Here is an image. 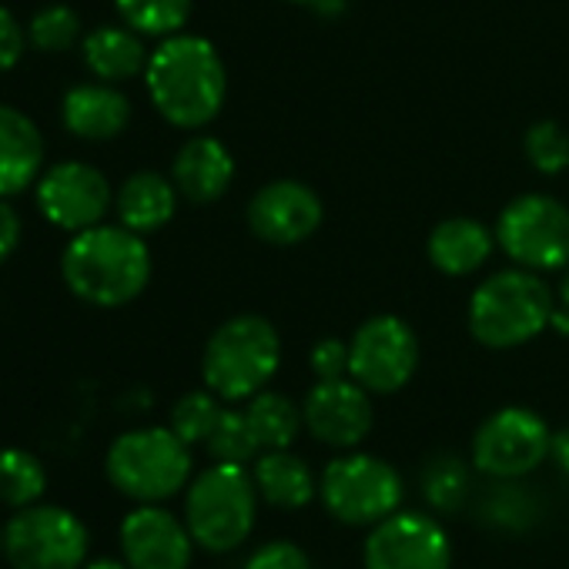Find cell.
<instances>
[{
	"instance_id": "13",
	"label": "cell",
	"mask_w": 569,
	"mask_h": 569,
	"mask_svg": "<svg viewBox=\"0 0 569 569\" xmlns=\"http://www.w3.org/2000/svg\"><path fill=\"white\" fill-rule=\"evenodd\" d=\"M449 536L422 512H392L366 539V569H449Z\"/></svg>"
},
{
	"instance_id": "25",
	"label": "cell",
	"mask_w": 569,
	"mask_h": 569,
	"mask_svg": "<svg viewBox=\"0 0 569 569\" xmlns=\"http://www.w3.org/2000/svg\"><path fill=\"white\" fill-rule=\"evenodd\" d=\"M48 489V472L44 462L18 446L0 449V502L24 509L34 506Z\"/></svg>"
},
{
	"instance_id": "12",
	"label": "cell",
	"mask_w": 569,
	"mask_h": 569,
	"mask_svg": "<svg viewBox=\"0 0 569 569\" xmlns=\"http://www.w3.org/2000/svg\"><path fill=\"white\" fill-rule=\"evenodd\" d=\"M114 204V191L108 178L88 161H61L51 164L38 178V208L41 214L71 234L94 228Z\"/></svg>"
},
{
	"instance_id": "36",
	"label": "cell",
	"mask_w": 569,
	"mask_h": 569,
	"mask_svg": "<svg viewBox=\"0 0 569 569\" xmlns=\"http://www.w3.org/2000/svg\"><path fill=\"white\" fill-rule=\"evenodd\" d=\"M84 569H131V566L128 562H118V559H94Z\"/></svg>"
},
{
	"instance_id": "29",
	"label": "cell",
	"mask_w": 569,
	"mask_h": 569,
	"mask_svg": "<svg viewBox=\"0 0 569 569\" xmlns=\"http://www.w3.org/2000/svg\"><path fill=\"white\" fill-rule=\"evenodd\" d=\"M218 416H221V406H218V396L211 389L208 392H188L171 409V429L188 446H198V442H208Z\"/></svg>"
},
{
	"instance_id": "33",
	"label": "cell",
	"mask_w": 569,
	"mask_h": 569,
	"mask_svg": "<svg viewBox=\"0 0 569 569\" xmlns=\"http://www.w3.org/2000/svg\"><path fill=\"white\" fill-rule=\"evenodd\" d=\"M24 44H28V31L4 4H0V71L18 68V61L24 58Z\"/></svg>"
},
{
	"instance_id": "24",
	"label": "cell",
	"mask_w": 569,
	"mask_h": 569,
	"mask_svg": "<svg viewBox=\"0 0 569 569\" xmlns=\"http://www.w3.org/2000/svg\"><path fill=\"white\" fill-rule=\"evenodd\" d=\"M261 449H289L302 429V412L299 406L289 399V396H281V392H258L251 396L248 409H244Z\"/></svg>"
},
{
	"instance_id": "5",
	"label": "cell",
	"mask_w": 569,
	"mask_h": 569,
	"mask_svg": "<svg viewBox=\"0 0 569 569\" xmlns=\"http://www.w3.org/2000/svg\"><path fill=\"white\" fill-rule=\"evenodd\" d=\"M111 486L134 502H161L191 479V446L168 426H144L118 436L104 456Z\"/></svg>"
},
{
	"instance_id": "17",
	"label": "cell",
	"mask_w": 569,
	"mask_h": 569,
	"mask_svg": "<svg viewBox=\"0 0 569 569\" xmlns=\"http://www.w3.org/2000/svg\"><path fill=\"white\" fill-rule=\"evenodd\" d=\"M61 121L81 141H111L128 128L131 101L108 81L78 84L61 101Z\"/></svg>"
},
{
	"instance_id": "2",
	"label": "cell",
	"mask_w": 569,
	"mask_h": 569,
	"mask_svg": "<svg viewBox=\"0 0 569 569\" xmlns=\"http://www.w3.org/2000/svg\"><path fill=\"white\" fill-rule=\"evenodd\" d=\"M144 84L151 104L168 124L194 131L218 118L228 74L211 41L194 34H171L148 58Z\"/></svg>"
},
{
	"instance_id": "6",
	"label": "cell",
	"mask_w": 569,
	"mask_h": 569,
	"mask_svg": "<svg viewBox=\"0 0 569 569\" xmlns=\"http://www.w3.org/2000/svg\"><path fill=\"white\" fill-rule=\"evenodd\" d=\"M258 509V486L244 466L214 462L211 469L198 472L184 496V526L191 539L208 552H231L238 549Z\"/></svg>"
},
{
	"instance_id": "16",
	"label": "cell",
	"mask_w": 569,
	"mask_h": 569,
	"mask_svg": "<svg viewBox=\"0 0 569 569\" xmlns=\"http://www.w3.org/2000/svg\"><path fill=\"white\" fill-rule=\"evenodd\" d=\"M309 432L336 449H352L372 432V399L356 379H326L319 382L302 406Z\"/></svg>"
},
{
	"instance_id": "39",
	"label": "cell",
	"mask_w": 569,
	"mask_h": 569,
	"mask_svg": "<svg viewBox=\"0 0 569 569\" xmlns=\"http://www.w3.org/2000/svg\"><path fill=\"white\" fill-rule=\"evenodd\" d=\"M0 552H4V529H0Z\"/></svg>"
},
{
	"instance_id": "22",
	"label": "cell",
	"mask_w": 569,
	"mask_h": 569,
	"mask_svg": "<svg viewBox=\"0 0 569 569\" xmlns=\"http://www.w3.org/2000/svg\"><path fill=\"white\" fill-rule=\"evenodd\" d=\"M148 51L144 41L134 28L128 24H104L84 38V64L98 81L118 84L148 68Z\"/></svg>"
},
{
	"instance_id": "26",
	"label": "cell",
	"mask_w": 569,
	"mask_h": 569,
	"mask_svg": "<svg viewBox=\"0 0 569 569\" xmlns=\"http://www.w3.org/2000/svg\"><path fill=\"white\" fill-rule=\"evenodd\" d=\"M114 8L144 38H171L191 18V0H114Z\"/></svg>"
},
{
	"instance_id": "15",
	"label": "cell",
	"mask_w": 569,
	"mask_h": 569,
	"mask_svg": "<svg viewBox=\"0 0 569 569\" xmlns=\"http://www.w3.org/2000/svg\"><path fill=\"white\" fill-rule=\"evenodd\" d=\"M191 546L188 526L158 502H138L121 519V552L131 569H188Z\"/></svg>"
},
{
	"instance_id": "30",
	"label": "cell",
	"mask_w": 569,
	"mask_h": 569,
	"mask_svg": "<svg viewBox=\"0 0 569 569\" xmlns=\"http://www.w3.org/2000/svg\"><path fill=\"white\" fill-rule=\"evenodd\" d=\"M526 158L542 174H559L569 168V134L552 124L539 121L526 131Z\"/></svg>"
},
{
	"instance_id": "4",
	"label": "cell",
	"mask_w": 569,
	"mask_h": 569,
	"mask_svg": "<svg viewBox=\"0 0 569 569\" xmlns=\"http://www.w3.org/2000/svg\"><path fill=\"white\" fill-rule=\"evenodd\" d=\"M278 362L281 339L274 326L261 316H234L211 332L201 356V376L218 399L241 402L268 386Z\"/></svg>"
},
{
	"instance_id": "11",
	"label": "cell",
	"mask_w": 569,
	"mask_h": 569,
	"mask_svg": "<svg viewBox=\"0 0 569 569\" xmlns=\"http://www.w3.org/2000/svg\"><path fill=\"white\" fill-rule=\"evenodd\" d=\"M549 439L552 432L532 409L509 406L492 412L479 426L472 439V462L479 472L516 479L532 472L542 459H549Z\"/></svg>"
},
{
	"instance_id": "3",
	"label": "cell",
	"mask_w": 569,
	"mask_h": 569,
	"mask_svg": "<svg viewBox=\"0 0 569 569\" xmlns=\"http://www.w3.org/2000/svg\"><path fill=\"white\" fill-rule=\"evenodd\" d=\"M549 284L529 268L489 274L469 302V332L486 349H516L552 322Z\"/></svg>"
},
{
	"instance_id": "19",
	"label": "cell",
	"mask_w": 569,
	"mask_h": 569,
	"mask_svg": "<svg viewBox=\"0 0 569 569\" xmlns=\"http://www.w3.org/2000/svg\"><path fill=\"white\" fill-rule=\"evenodd\" d=\"M44 171V138L38 124L11 108L0 104V198H14L28 191Z\"/></svg>"
},
{
	"instance_id": "21",
	"label": "cell",
	"mask_w": 569,
	"mask_h": 569,
	"mask_svg": "<svg viewBox=\"0 0 569 569\" xmlns=\"http://www.w3.org/2000/svg\"><path fill=\"white\" fill-rule=\"evenodd\" d=\"M492 254V231L476 218H446L429 234V258L442 274H472Z\"/></svg>"
},
{
	"instance_id": "1",
	"label": "cell",
	"mask_w": 569,
	"mask_h": 569,
	"mask_svg": "<svg viewBox=\"0 0 569 569\" xmlns=\"http://www.w3.org/2000/svg\"><path fill=\"white\" fill-rule=\"evenodd\" d=\"M61 278L74 299L98 309H121L148 289L151 251L138 231L101 221L68 241Z\"/></svg>"
},
{
	"instance_id": "32",
	"label": "cell",
	"mask_w": 569,
	"mask_h": 569,
	"mask_svg": "<svg viewBox=\"0 0 569 569\" xmlns=\"http://www.w3.org/2000/svg\"><path fill=\"white\" fill-rule=\"evenodd\" d=\"M312 372L319 376V382H326V379H346V372H349V342H342V339H322L312 349Z\"/></svg>"
},
{
	"instance_id": "7",
	"label": "cell",
	"mask_w": 569,
	"mask_h": 569,
	"mask_svg": "<svg viewBox=\"0 0 569 569\" xmlns=\"http://www.w3.org/2000/svg\"><path fill=\"white\" fill-rule=\"evenodd\" d=\"M88 546L81 516L54 502L24 506L4 526V556L14 569H81Z\"/></svg>"
},
{
	"instance_id": "9",
	"label": "cell",
	"mask_w": 569,
	"mask_h": 569,
	"mask_svg": "<svg viewBox=\"0 0 569 569\" xmlns=\"http://www.w3.org/2000/svg\"><path fill=\"white\" fill-rule=\"evenodd\" d=\"M502 251L529 271H556L569 264V208L549 194H522L502 208L496 221Z\"/></svg>"
},
{
	"instance_id": "14",
	"label": "cell",
	"mask_w": 569,
	"mask_h": 569,
	"mask_svg": "<svg viewBox=\"0 0 569 569\" xmlns=\"http://www.w3.org/2000/svg\"><path fill=\"white\" fill-rule=\"evenodd\" d=\"M322 218L326 208L316 188L292 178L258 188L248 201V224L268 244H299L319 231Z\"/></svg>"
},
{
	"instance_id": "20",
	"label": "cell",
	"mask_w": 569,
	"mask_h": 569,
	"mask_svg": "<svg viewBox=\"0 0 569 569\" xmlns=\"http://www.w3.org/2000/svg\"><path fill=\"white\" fill-rule=\"evenodd\" d=\"M174 208H178V188L171 178L158 171H134L114 191V211L121 224L138 234L164 228L174 218Z\"/></svg>"
},
{
	"instance_id": "34",
	"label": "cell",
	"mask_w": 569,
	"mask_h": 569,
	"mask_svg": "<svg viewBox=\"0 0 569 569\" xmlns=\"http://www.w3.org/2000/svg\"><path fill=\"white\" fill-rule=\"evenodd\" d=\"M21 244V218L8 204V198H0V264H4Z\"/></svg>"
},
{
	"instance_id": "10",
	"label": "cell",
	"mask_w": 569,
	"mask_h": 569,
	"mask_svg": "<svg viewBox=\"0 0 569 569\" xmlns=\"http://www.w3.org/2000/svg\"><path fill=\"white\" fill-rule=\"evenodd\" d=\"M419 366V339L399 316H372L349 342V376L379 396L399 392Z\"/></svg>"
},
{
	"instance_id": "38",
	"label": "cell",
	"mask_w": 569,
	"mask_h": 569,
	"mask_svg": "<svg viewBox=\"0 0 569 569\" xmlns=\"http://www.w3.org/2000/svg\"><path fill=\"white\" fill-rule=\"evenodd\" d=\"M292 4H319V0H292Z\"/></svg>"
},
{
	"instance_id": "37",
	"label": "cell",
	"mask_w": 569,
	"mask_h": 569,
	"mask_svg": "<svg viewBox=\"0 0 569 569\" xmlns=\"http://www.w3.org/2000/svg\"><path fill=\"white\" fill-rule=\"evenodd\" d=\"M559 296H562V302H566V309H569V271H566V278H562V289H559Z\"/></svg>"
},
{
	"instance_id": "23",
	"label": "cell",
	"mask_w": 569,
	"mask_h": 569,
	"mask_svg": "<svg viewBox=\"0 0 569 569\" xmlns=\"http://www.w3.org/2000/svg\"><path fill=\"white\" fill-rule=\"evenodd\" d=\"M254 486L264 502L278 509H302L316 496V476L306 459L289 449H268L254 462Z\"/></svg>"
},
{
	"instance_id": "27",
	"label": "cell",
	"mask_w": 569,
	"mask_h": 569,
	"mask_svg": "<svg viewBox=\"0 0 569 569\" xmlns=\"http://www.w3.org/2000/svg\"><path fill=\"white\" fill-rule=\"evenodd\" d=\"M204 446H208L214 462H234V466H244L261 449L248 416L234 412V409H221V416H218V422H214V429H211Z\"/></svg>"
},
{
	"instance_id": "35",
	"label": "cell",
	"mask_w": 569,
	"mask_h": 569,
	"mask_svg": "<svg viewBox=\"0 0 569 569\" xmlns=\"http://www.w3.org/2000/svg\"><path fill=\"white\" fill-rule=\"evenodd\" d=\"M549 459H552V466L562 476H569V426L559 429V432H552V439H549Z\"/></svg>"
},
{
	"instance_id": "28",
	"label": "cell",
	"mask_w": 569,
	"mask_h": 569,
	"mask_svg": "<svg viewBox=\"0 0 569 569\" xmlns=\"http://www.w3.org/2000/svg\"><path fill=\"white\" fill-rule=\"evenodd\" d=\"M78 38H81V18L64 4H51L38 11L28 28V41L41 54H64L78 44Z\"/></svg>"
},
{
	"instance_id": "31",
	"label": "cell",
	"mask_w": 569,
	"mask_h": 569,
	"mask_svg": "<svg viewBox=\"0 0 569 569\" xmlns=\"http://www.w3.org/2000/svg\"><path fill=\"white\" fill-rule=\"evenodd\" d=\"M244 569H312V562L296 542H268L251 552Z\"/></svg>"
},
{
	"instance_id": "8",
	"label": "cell",
	"mask_w": 569,
	"mask_h": 569,
	"mask_svg": "<svg viewBox=\"0 0 569 569\" xmlns=\"http://www.w3.org/2000/svg\"><path fill=\"white\" fill-rule=\"evenodd\" d=\"M322 502L346 526H376L399 509L402 479L399 472L366 452L339 456L322 472Z\"/></svg>"
},
{
	"instance_id": "18",
	"label": "cell",
	"mask_w": 569,
	"mask_h": 569,
	"mask_svg": "<svg viewBox=\"0 0 569 569\" xmlns=\"http://www.w3.org/2000/svg\"><path fill=\"white\" fill-rule=\"evenodd\" d=\"M171 181L178 194L194 204L218 201L234 181V158L218 138H188L171 164Z\"/></svg>"
}]
</instances>
